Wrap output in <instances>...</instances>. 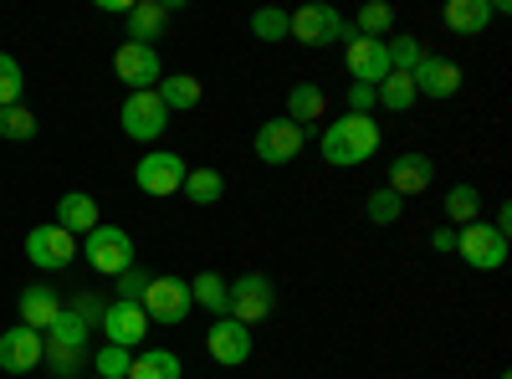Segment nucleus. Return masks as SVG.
<instances>
[{
    "label": "nucleus",
    "mask_w": 512,
    "mask_h": 379,
    "mask_svg": "<svg viewBox=\"0 0 512 379\" xmlns=\"http://www.w3.org/2000/svg\"><path fill=\"white\" fill-rule=\"evenodd\" d=\"M82 257H88V267L103 272V277H123L134 267V236L123 226H98V231L82 236Z\"/></svg>",
    "instance_id": "7ed1b4c3"
},
{
    "label": "nucleus",
    "mask_w": 512,
    "mask_h": 379,
    "mask_svg": "<svg viewBox=\"0 0 512 379\" xmlns=\"http://www.w3.org/2000/svg\"><path fill=\"white\" fill-rule=\"evenodd\" d=\"M446 31L456 36H482L492 26V0H446V11H441Z\"/></svg>",
    "instance_id": "412c9836"
},
{
    "label": "nucleus",
    "mask_w": 512,
    "mask_h": 379,
    "mask_svg": "<svg viewBox=\"0 0 512 379\" xmlns=\"http://www.w3.org/2000/svg\"><path fill=\"white\" fill-rule=\"evenodd\" d=\"M128 364H134V354H128V349H113V344H103V349L93 354L98 379H128Z\"/></svg>",
    "instance_id": "f704fd0d"
},
{
    "label": "nucleus",
    "mask_w": 512,
    "mask_h": 379,
    "mask_svg": "<svg viewBox=\"0 0 512 379\" xmlns=\"http://www.w3.org/2000/svg\"><path fill=\"white\" fill-rule=\"evenodd\" d=\"M88 339H93V328L82 323L72 308H62V318H57L47 333H41V344H47V349H62V354H88Z\"/></svg>",
    "instance_id": "5701e85b"
},
{
    "label": "nucleus",
    "mask_w": 512,
    "mask_h": 379,
    "mask_svg": "<svg viewBox=\"0 0 512 379\" xmlns=\"http://www.w3.org/2000/svg\"><path fill=\"white\" fill-rule=\"evenodd\" d=\"M303 144H308V129H297L292 118H267L251 139V149H256L262 164H292L297 154H303Z\"/></svg>",
    "instance_id": "9b49d317"
},
{
    "label": "nucleus",
    "mask_w": 512,
    "mask_h": 379,
    "mask_svg": "<svg viewBox=\"0 0 512 379\" xmlns=\"http://www.w3.org/2000/svg\"><path fill=\"white\" fill-rule=\"evenodd\" d=\"M93 379H98V374H93Z\"/></svg>",
    "instance_id": "c03bdc74"
},
{
    "label": "nucleus",
    "mask_w": 512,
    "mask_h": 379,
    "mask_svg": "<svg viewBox=\"0 0 512 379\" xmlns=\"http://www.w3.org/2000/svg\"><path fill=\"white\" fill-rule=\"evenodd\" d=\"M369 108H374V88H364V82H349V113L369 118Z\"/></svg>",
    "instance_id": "ea45409f"
},
{
    "label": "nucleus",
    "mask_w": 512,
    "mask_h": 379,
    "mask_svg": "<svg viewBox=\"0 0 512 379\" xmlns=\"http://www.w3.org/2000/svg\"><path fill=\"white\" fill-rule=\"evenodd\" d=\"M128 379H185V364L175 349H144L128 364Z\"/></svg>",
    "instance_id": "bb28decb"
},
{
    "label": "nucleus",
    "mask_w": 512,
    "mask_h": 379,
    "mask_svg": "<svg viewBox=\"0 0 512 379\" xmlns=\"http://www.w3.org/2000/svg\"><path fill=\"white\" fill-rule=\"evenodd\" d=\"M113 72L118 82H128V93H154L164 82V62H159V47H139V41H123L113 52Z\"/></svg>",
    "instance_id": "9d476101"
},
{
    "label": "nucleus",
    "mask_w": 512,
    "mask_h": 379,
    "mask_svg": "<svg viewBox=\"0 0 512 379\" xmlns=\"http://www.w3.org/2000/svg\"><path fill=\"white\" fill-rule=\"evenodd\" d=\"M318 154L333 170H354V164H369L379 154V123L374 118H359V113H344L333 118L328 129L318 134Z\"/></svg>",
    "instance_id": "f257e3e1"
},
{
    "label": "nucleus",
    "mask_w": 512,
    "mask_h": 379,
    "mask_svg": "<svg viewBox=\"0 0 512 379\" xmlns=\"http://www.w3.org/2000/svg\"><path fill=\"white\" fill-rule=\"evenodd\" d=\"M169 26V6L164 0H139V6H128V41H139V47H154Z\"/></svg>",
    "instance_id": "4be33fe9"
},
{
    "label": "nucleus",
    "mask_w": 512,
    "mask_h": 379,
    "mask_svg": "<svg viewBox=\"0 0 512 379\" xmlns=\"http://www.w3.org/2000/svg\"><path fill=\"white\" fill-rule=\"evenodd\" d=\"M323 113H328V93L318 88V82H297V88L287 93V113H282V118H292L297 129H308V139H313L318 123H323Z\"/></svg>",
    "instance_id": "6ab92c4d"
},
{
    "label": "nucleus",
    "mask_w": 512,
    "mask_h": 379,
    "mask_svg": "<svg viewBox=\"0 0 512 379\" xmlns=\"http://www.w3.org/2000/svg\"><path fill=\"white\" fill-rule=\"evenodd\" d=\"M41 354H47V344H41L36 328L16 323V328L0 333V369H6V374H31V369H41Z\"/></svg>",
    "instance_id": "dca6fc26"
},
{
    "label": "nucleus",
    "mask_w": 512,
    "mask_h": 379,
    "mask_svg": "<svg viewBox=\"0 0 512 379\" xmlns=\"http://www.w3.org/2000/svg\"><path fill=\"white\" fill-rule=\"evenodd\" d=\"M180 195H185L190 205H221V195H226V175H221V170H190L185 185H180Z\"/></svg>",
    "instance_id": "cd10ccee"
},
{
    "label": "nucleus",
    "mask_w": 512,
    "mask_h": 379,
    "mask_svg": "<svg viewBox=\"0 0 512 379\" xmlns=\"http://www.w3.org/2000/svg\"><path fill=\"white\" fill-rule=\"evenodd\" d=\"M287 26H292V16L277 11V6H262V11L251 16V36H256V41H282Z\"/></svg>",
    "instance_id": "72a5a7b5"
},
{
    "label": "nucleus",
    "mask_w": 512,
    "mask_h": 379,
    "mask_svg": "<svg viewBox=\"0 0 512 379\" xmlns=\"http://www.w3.org/2000/svg\"><path fill=\"white\" fill-rule=\"evenodd\" d=\"M98 328H103V339H108L113 349H128V354H134V349L149 339L154 323H149V313H144L139 303H118V298H113V303L103 308V323H98Z\"/></svg>",
    "instance_id": "f8f14e48"
},
{
    "label": "nucleus",
    "mask_w": 512,
    "mask_h": 379,
    "mask_svg": "<svg viewBox=\"0 0 512 379\" xmlns=\"http://www.w3.org/2000/svg\"><path fill=\"white\" fill-rule=\"evenodd\" d=\"M21 93H26V72H21V62H16L11 52H0V108H16Z\"/></svg>",
    "instance_id": "2f4dec72"
},
{
    "label": "nucleus",
    "mask_w": 512,
    "mask_h": 379,
    "mask_svg": "<svg viewBox=\"0 0 512 379\" xmlns=\"http://www.w3.org/2000/svg\"><path fill=\"white\" fill-rule=\"evenodd\" d=\"M16 308H21V323H26V328L47 333V328L62 318V308H67V303H62V292H57V287L36 282V287H26V292H21V303H16Z\"/></svg>",
    "instance_id": "a211bd4d"
},
{
    "label": "nucleus",
    "mask_w": 512,
    "mask_h": 379,
    "mask_svg": "<svg viewBox=\"0 0 512 379\" xmlns=\"http://www.w3.org/2000/svg\"><path fill=\"white\" fill-rule=\"evenodd\" d=\"M103 308H108V303H103V298H93V292L72 298V313H77L82 323H88V328H98V323H103Z\"/></svg>",
    "instance_id": "58836bf2"
},
{
    "label": "nucleus",
    "mask_w": 512,
    "mask_h": 379,
    "mask_svg": "<svg viewBox=\"0 0 512 379\" xmlns=\"http://www.w3.org/2000/svg\"><path fill=\"white\" fill-rule=\"evenodd\" d=\"M113 287H118V303H139V298H144V287H149V272L128 267L123 277H113Z\"/></svg>",
    "instance_id": "e433bc0d"
},
{
    "label": "nucleus",
    "mask_w": 512,
    "mask_h": 379,
    "mask_svg": "<svg viewBox=\"0 0 512 379\" xmlns=\"http://www.w3.org/2000/svg\"><path fill=\"white\" fill-rule=\"evenodd\" d=\"M118 123L134 144H154L169 129V108L159 103V93H128L123 108H118Z\"/></svg>",
    "instance_id": "6e6552de"
},
{
    "label": "nucleus",
    "mask_w": 512,
    "mask_h": 379,
    "mask_svg": "<svg viewBox=\"0 0 512 379\" xmlns=\"http://www.w3.org/2000/svg\"><path fill=\"white\" fill-rule=\"evenodd\" d=\"M344 67L354 82H364V88H379L384 77H390V47L374 36H359V31H344Z\"/></svg>",
    "instance_id": "1a4fd4ad"
},
{
    "label": "nucleus",
    "mask_w": 512,
    "mask_h": 379,
    "mask_svg": "<svg viewBox=\"0 0 512 379\" xmlns=\"http://www.w3.org/2000/svg\"><path fill=\"white\" fill-rule=\"evenodd\" d=\"M390 26H395V11L384 6V0H369V6H359V16H354V26H349V31L384 41V36H390Z\"/></svg>",
    "instance_id": "7c9ffc66"
},
{
    "label": "nucleus",
    "mask_w": 512,
    "mask_h": 379,
    "mask_svg": "<svg viewBox=\"0 0 512 379\" xmlns=\"http://www.w3.org/2000/svg\"><path fill=\"white\" fill-rule=\"evenodd\" d=\"M420 98H415V77L410 72H390L374 88V108H384V113H410Z\"/></svg>",
    "instance_id": "a878e982"
},
{
    "label": "nucleus",
    "mask_w": 512,
    "mask_h": 379,
    "mask_svg": "<svg viewBox=\"0 0 512 379\" xmlns=\"http://www.w3.org/2000/svg\"><path fill=\"white\" fill-rule=\"evenodd\" d=\"M492 231H502V236L512 231V205H507V200L497 205V221H492Z\"/></svg>",
    "instance_id": "a19ab883"
},
{
    "label": "nucleus",
    "mask_w": 512,
    "mask_h": 379,
    "mask_svg": "<svg viewBox=\"0 0 512 379\" xmlns=\"http://www.w3.org/2000/svg\"><path fill=\"white\" fill-rule=\"evenodd\" d=\"M436 185V159L431 154H420V149H410V154H395V164H390V180H384V190H395L400 200H410V195H425Z\"/></svg>",
    "instance_id": "2eb2a0df"
},
{
    "label": "nucleus",
    "mask_w": 512,
    "mask_h": 379,
    "mask_svg": "<svg viewBox=\"0 0 512 379\" xmlns=\"http://www.w3.org/2000/svg\"><path fill=\"white\" fill-rule=\"evenodd\" d=\"M277 313V282L267 272H246L231 282V318L256 328V323H267Z\"/></svg>",
    "instance_id": "20e7f679"
},
{
    "label": "nucleus",
    "mask_w": 512,
    "mask_h": 379,
    "mask_svg": "<svg viewBox=\"0 0 512 379\" xmlns=\"http://www.w3.org/2000/svg\"><path fill=\"white\" fill-rule=\"evenodd\" d=\"M415 98H431V103H446L461 93V67L446 62V57H420L415 62Z\"/></svg>",
    "instance_id": "f3484780"
},
{
    "label": "nucleus",
    "mask_w": 512,
    "mask_h": 379,
    "mask_svg": "<svg viewBox=\"0 0 512 379\" xmlns=\"http://www.w3.org/2000/svg\"><path fill=\"white\" fill-rule=\"evenodd\" d=\"M77 251H82V241H77L72 231H62L57 221L26 231V257H31V267H41V272H62V267H72Z\"/></svg>",
    "instance_id": "0eeeda50"
},
{
    "label": "nucleus",
    "mask_w": 512,
    "mask_h": 379,
    "mask_svg": "<svg viewBox=\"0 0 512 379\" xmlns=\"http://www.w3.org/2000/svg\"><path fill=\"white\" fill-rule=\"evenodd\" d=\"M185 175H190V164H185L175 149H149V154L134 164V185H139L144 195H154V200H164V195H180Z\"/></svg>",
    "instance_id": "423d86ee"
},
{
    "label": "nucleus",
    "mask_w": 512,
    "mask_h": 379,
    "mask_svg": "<svg viewBox=\"0 0 512 379\" xmlns=\"http://www.w3.org/2000/svg\"><path fill=\"white\" fill-rule=\"evenodd\" d=\"M384 47H390V67L395 72H415V62L425 57L415 36H384Z\"/></svg>",
    "instance_id": "c9c22d12"
},
{
    "label": "nucleus",
    "mask_w": 512,
    "mask_h": 379,
    "mask_svg": "<svg viewBox=\"0 0 512 379\" xmlns=\"http://www.w3.org/2000/svg\"><path fill=\"white\" fill-rule=\"evenodd\" d=\"M41 134V123H36V113L31 108H0V139H6V144H31Z\"/></svg>",
    "instance_id": "c756f323"
},
{
    "label": "nucleus",
    "mask_w": 512,
    "mask_h": 379,
    "mask_svg": "<svg viewBox=\"0 0 512 379\" xmlns=\"http://www.w3.org/2000/svg\"><path fill=\"white\" fill-rule=\"evenodd\" d=\"M57 226H62V231H72V236L98 231V226H103L98 200H93V195H82V190H67V195L57 200Z\"/></svg>",
    "instance_id": "aec40b11"
},
{
    "label": "nucleus",
    "mask_w": 512,
    "mask_h": 379,
    "mask_svg": "<svg viewBox=\"0 0 512 379\" xmlns=\"http://www.w3.org/2000/svg\"><path fill=\"white\" fill-rule=\"evenodd\" d=\"M456 257L472 272H502L507 267V236L492 231L487 221H472L456 231Z\"/></svg>",
    "instance_id": "39448f33"
},
{
    "label": "nucleus",
    "mask_w": 512,
    "mask_h": 379,
    "mask_svg": "<svg viewBox=\"0 0 512 379\" xmlns=\"http://www.w3.org/2000/svg\"><path fill=\"white\" fill-rule=\"evenodd\" d=\"M431 246L446 257V251H456V231H436V236H431Z\"/></svg>",
    "instance_id": "79ce46f5"
},
{
    "label": "nucleus",
    "mask_w": 512,
    "mask_h": 379,
    "mask_svg": "<svg viewBox=\"0 0 512 379\" xmlns=\"http://www.w3.org/2000/svg\"><path fill=\"white\" fill-rule=\"evenodd\" d=\"M205 349H210V359H216V364L241 369L251 359V328L236 323V318H216V323L205 328Z\"/></svg>",
    "instance_id": "4468645a"
},
{
    "label": "nucleus",
    "mask_w": 512,
    "mask_h": 379,
    "mask_svg": "<svg viewBox=\"0 0 512 379\" xmlns=\"http://www.w3.org/2000/svg\"><path fill=\"white\" fill-rule=\"evenodd\" d=\"M190 298H195V308H205V313L231 318V282H226L221 272H200V277L190 282Z\"/></svg>",
    "instance_id": "b1692460"
},
{
    "label": "nucleus",
    "mask_w": 512,
    "mask_h": 379,
    "mask_svg": "<svg viewBox=\"0 0 512 379\" xmlns=\"http://www.w3.org/2000/svg\"><path fill=\"white\" fill-rule=\"evenodd\" d=\"M41 364H47L57 379H72L82 364H88V354H62V349H47V354H41Z\"/></svg>",
    "instance_id": "4c0bfd02"
},
{
    "label": "nucleus",
    "mask_w": 512,
    "mask_h": 379,
    "mask_svg": "<svg viewBox=\"0 0 512 379\" xmlns=\"http://www.w3.org/2000/svg\"><path fill=\"white\" fill-rule=\"evenodd\" d=\"M497 379H507V374H497Z\"/></svg>",
    "instance_id": "37998d69"
},
{
    "label": "nucleus",
    "mask_w": 512,
    "mask_h": 379,
    "mask_svg": "<svg viewBox=\"0 0 512 379\" xmlns=\"http://www.w3.org/2000/svg\"><path fill=\"white\" fill-rule=\"evenodd\" d=\"M400 210H405V205H400V195H395V190H384V185L364 200V216H369L374 226H395V221H400Z\"/></svg>",
    "instance_id": "473e14b6"
},
{
    "label": "nucleus",
    "mask_w": 512,
    "mask_h": 379,
    "mask_svg": "<svg viewBox=\"0 0 512 379\" xmlns=\"http://www.w3.org/2000/svg\"><path fill=\"white\" fill-rule=\"evenodd\" d=\"M344 31L349 21L333 6H303V11H292V26H287V36L303 41V47H333V41H344Z\"/></svg>",
    "instance_id": "ddd939ff"
},
{
    "label": "nucleus",
    "mask_w": 512,
    "mask_h": 379,
    "mask_svg": "<svg viewBox=\"0 0 512 379\" xmlns=\"http://www.w3.org/2000/svg\"><path fill=\"white\" fill-rule=\"evenodd\" d=\"M139 308L149 313V323H164V328H180L190 313H195V298H190V282L185 277H149Z\"/></svg>",
    "instance_id": "f03ea898"
},
{
    "label": "nucleus",
    "mask_w": 512,
    "mask_h": 379,
    "mask_svg": "<svg viewBox=\"0 0 512 379\" xmlns=\"http://www.w3.org/2000/svg\"><path fill=\"white\" fill-rule=\"evenodd\" d=\"M446 221H456V226L482 221V190L477 185H451L446 190Z\"/></svg>",
    "instance_id": "c85d7f7f"
},
{
    "label": "nucleus",
    "mask_w": 512,
    "mask_h": 379,
    "mask_svg": "<svg viewBox=\"0 0 512 379\" xmlns=\"http://www.w3.org/2000/svg\"><path fill=\"white\" fill-rule=\"evenodd\" d=\"M159 103L169 108V113H190L200 98H205V88H200V77H190V72H175V77H164L159 82Z\"/></svg>",
    "instance_id": "393cba45"
}]
</instances>
